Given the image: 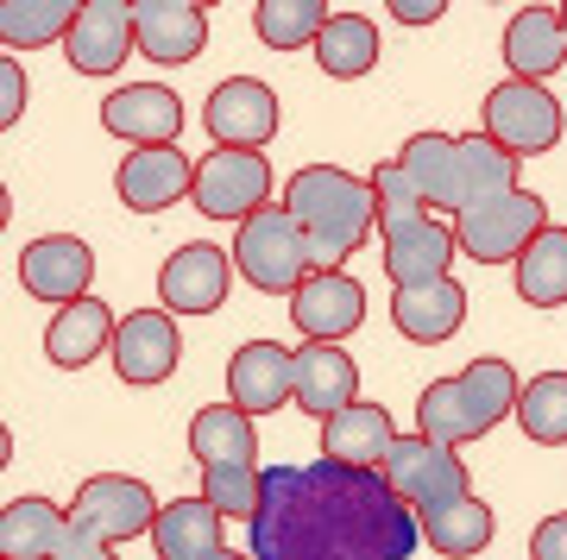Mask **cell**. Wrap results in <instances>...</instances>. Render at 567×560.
Masks as SVG:
<instances>
[{
    "label": "cell",
    "instance_id": "1f68e13d",
    "mask_svg": "<svg viewBox=\"0 0 567 560\" xmlns=\"http://www.w3.org/2000/svg\"><path fill=\"white\" fill-rule=\"evenodd\" d=\"M517 297L529 309H561L567 302V227L548 220L543 234L529 240V252L517 259Z\"/></svg>",
    "mask_w": 567,
    "mask_h": 560
},
{
    "label": "cell",
    "instance_id": "f1b7e54d",
    "mask_svg": "<svg viewBox=\"0 0 567 560\" xmlns=\"http://www.w3.org/2000/svg\"><path fill=\"white\" fill-rule=\"evenodd\" d=\"M189 454L203 466H259V435H252V416L234 409V403H208L189 422Z\"/></svg>",
    "mask_w": 567,
    "mask_h": 560
},
{
    "label": "cell",
    "instance_id": "b9f144b4",
    "mask_svg": "<svg viewBox=\"0 0 567 560\" xmlns=\"http://www.w3.org/2000/svg\"><path fill=\"white\" fill-rule=\"evenodd\" d=\"M196 560H252V554H234V548H215V554H196Z\"/></svg>",
    "mask_w": 567,
    "mask_h": 560
},
{
    "label": "cell",
    "instance_id": "836d02e7",
    "mask_svg": "<svg viewBox=\"0 0 567 560\" xmlns=\"http://www.w3.org/2000/svg\"><path fill=\"white\" fill-rule=\"evenodd\" d=\"M328 20H334V13H328L322 0H259V13H252V25H259V44H271V51L316 44Z\"/></svg>",
    "mask_w": 567,
    "mask_h": 560
},
{
    "label": "cell",
    "instance_id": "5b68a950",
    "mask_svg": "<svg viewBox=\"0 0 567 560\" xmlns=\"http://www.w3.org/2000/svg\"><path fill=\"white\" fill-rule=\"evenodd\" d=\"M543 227H548L543 196L511 189V196H498V201H480V208L454 215V246H461L466 259H480V265H505V259L517 265Z\"/></svg>",
    "mask_w": 567,
    "mask_h": 560
},
{
    "label": "cell",
    "instance_id": "d6986e66",
    "mask_svg": "<svg viewBox=\"0 0 567 560\" xmlns=\"http://www.w3.org/2000/svg\"><path fill=\"white\" fill-rule=\"evenodd\" d=\"M454 227L435 215L410 220V227H398V234H385V278L398 283V290H416V283H442L454 278L447 265H454Z\"/></svg>",
    "mask_w": 567,
    "mask_h": 560
},
{
    "label": "cell",
    "instance_id": "9a60e30c",
    "mask_svg": "<svg viewBox=\"0 0 567 560\" xmlns=\"http://www.w3.org/2000/svg\"><path fill=\"white\" fill-rule=\"evenodd\" d=\"M227 271H234V259H227L221 246L189 240V246H177V252L164 259L158 302L171 309V315H215V309L227 302Z\"/></svg>",
    "mask_w": 567,
    "mask_h": 560
},
{
    "label": "cell",
    "instance_id": "52a82bcc",
    "mask_svg": "<svg viewBox=\"0 0 567 560\" xmlns=\"http://www.w3.org/2000/svg\"><path fill=\"white\" fill-rule=\"evenodd\" d=\"M158 510L164 504L145 491V479H126V473H95V479H82V491L70 498V522L89 529V536H102V541L152 536Z\"/></svg>",
    "mask_w": 567,
    "mask_h": 560
},
{
    "label": "cell",
    "instance_id": "e0dca14e",
    "mask_svg": "<svg viewBox=\"0 0 567 560\" xmlns=\"http://www.w3.org/2000/svg\"><path fill=\"white\" fill-rule=\"evenodd\" d=\"M290 315H297V334H303V341L341 346L365 321V290H360V278H347V271H309L303 290L290 297Z\"/></svg>",
    "mask_w": 567,
    "mask_h": 560
},
{
    "label": "cell",
    "instance_id": "e575fe53",
    "mask_svg": "<svg viewBox=\"0 0 567 560\" xmlns=\"http://www.w3.org/2000/svg\"><path fill=\"white\" fill-rule=\"evenodd\" d=\"M517 428L543 447H561L567 440V372H543V378L524 384L517 397Z\"/></svg>",
    "mask_w": 567,
    "mask_h": 560
},
{
    "label": "cell",
    "instance_id": "ab89813d",
    "mask_svg": "<svg viewBox=\"0 0 567 560\" xmlns=\"http://www.w3.org/2000/svg\"><path fill=\"white\" fill-rule=\"evenodd\" d=\"M51 560H121V554H114V541L89 536V529H76V522H70V541H63Z\"/></svg>",
    "mask_w": 567,
    "mask_h": 560
},
{
    "label": "cell",
    "instance_id": "d4e9b609",
    "mask_svg": "<svg viewBox=\"0 0 567 560\" xmlns=\"http://www.w3.org/2000/svg\"><path fill=\"white\" fill-rule=\"evenodd\" d=\"M505 63L517 82H548L567 63V25L561 7H524L505 25Z\"/></svg>",
    "mask_w": 567,
    "mask_h": 560
},
{
    "label": "cell",
    "instance_id": "8992f818",
    "mask_svg": "<svg viewBox=\"0 0 567 560\" xmlns=\"http://www.w3.org/2000/svg\"><path fill=\"white\" fill-rule=\"evenodd\" d=\"M486 139H498L511 158H543L561 145V101L548 95L543 82H517L505 76L486 95Z\"/></svg>",
    "mask_w": 567,
    "mask_h": 560
},
{
    "label": "cell",
    "instance_id": "ac0fdd59",
    "mask_svg": "<svg viewBox=\"0 0 567 560\" xmlns=\"http://www.w3.org/2000/svg\"><path fill=\"white\" fill-rule=\"evenodd\" d=\"M102 126L114 139H133V152L140 145H171L183 133V101L164 82H126L102 101Z\"/></svg>",
    "mask_w": 567,
    "mask_h": 560
},
{
    "label": "cell",
    "instance_id": "74e56055",
    "mask_svg": "<svg viewBox=\"0 0 567 560\" xmlns=\"http://www.w3.org/2000/svg\"><path fill=\"white\" fill-rule=\"evenodd\" d=\"M25 114V70H20V58L7 51L0 58V126H13Z\"/></svg>",
    "mask_w": 567,
    "mask_h": 560
},
{
    "label": "cell",
    "instance_id": "f35d334b",
    "mask_svg": "<svg viewBox=\"0 0 567 560\" xmlns=\"http://www.w3.org/2000/svg\"><path fill=\"white\" fill-rule=\"evenodd\" d=\"M529 560H567V510L536 522V536H529Z\"/></svg>",
    "mask_w": 567,
    "mask_h": 560
},
{
    "label": "cell",
    "instance_id": "4316f807",
    "mask_svg": "<svg viewBox=\"0 0 567 560\" xmlns=\"http://www.w3.org/2000/svg\"><path fill=\"white\" fill-rule=\"evenodd\" d=\"M70 541V510L51 498H13L0 510V560H51Z\"/></svg>",
    "mask_w": 567,
    "mask_h": 560
},
{
    "label": "cell",
    "instance_id": "7c38bea8",
    "mask_svg": "<svg viewBox=\"0 0 567 560\" xmlns=\"http://www.w3.org/2000/svg\"><path fill=\"white\" fill-rule=\"evenodd\" d=\"M177 360H183V334H177V321H171V309H133V315H121V334H114V372H121V384L152 391V384H164L177 372Z\"/></svg>",
    "mask_w": 567,
    "mask_h": 560
},
{
    "label": "cell",
    "instance_id": "2e32d148",
    "mask_svg": "<svg viewBox=\"0 0 567 560\" xmlns=\"http://www.w3.org/2000/svg\"><path fill=\"white\" fill-rule=\"evenodd\" d=\"M297 397V353L278 341H246L227 360V403L246 416H271Z\"/></svg>",
    "mask_w": 567,
    "mask_h": 560
},
{
    "label": "cell",
    "instance_id": "ffe728a7",
    "mask_svg": "<svg viewBox=\"0 0 567 560\" xmlns=\"http://www.w3.org/2000/svg\"><path fill=\"white\" fill-rule=\"evenodd\" d=\"M133 25L152 63H196L208 44V13L196 0H133Z\"/></svg>",
    "mask_w": 567,
    "mask_h": 560
},
{
    "label": "cell",
    "instance_id": "d6a6232c",
    "mask_svg": "<svg viewBox=\"0 0 567 560\" xmlns=\"http://www.w3.org/2000/svg\"><path fill=\"white\" fill-rule=\"evenodd\" d=\"M316 63H322L334 82L372 76V63H379V32H372V20L334 13V20L322 25V39H316Z\"/></svg>",
    "mask_w": 567,
    "mask_h": 560
},
{
    "label": "cell",
    "instance_id": "cb8c5ba5",
    "mask_svg": "<svg viewBox=\"0 0 567 560\" xmlns=\"http://www.w3.org/2000/svg\"><path fill=\"white\" fill-rule=\"evenodd\" d=\"M353 391H360V365L347 360V346H322V341L297 346V409L328 422L341 416L347 403H360Z\"/></svg>",
    "mask_w": 567,
    "mask_h": 560
},
{
    "label": "cell",
    "instance_id": "f546056e",
    "mask_svg": "<svg viewBox=\"0 0 567 560\" xmlns=\"http://www.w3.org/2000/svg\"><path fill=\"white\" fill-rule=\"evenodd\" d=\"M416 529H423V548H435V554H447V560H466L492 541V504L466 491V498H454V504L416 510Z\"/></svg>",
    "mask_w": 567,
    "mask_h": 560
},
{
    "label": "cell",
    "instance_id": "8d00e7d4",
    "mask_svg": "<svg viewBox=\"0 0 567 560\" xmlns=\"http://www.w3.org/2000/svg\"><path fill=\"white\" fill-rule=\"evenodd\" d=\"M203 498L221 517H246L259 510V466H203Z\"/></svg>",
    "mask_w": 567,
    "mask_h": 560
},
{
    "label": "cell",
    "instance_id": "60d3db41",
    "mask_svg": "<svg viewBox=\"0 0 567 560\" xmlns=\"http://www.w3.org/2000/svg\"><path fill=\"white\" fill-rule=\"evenodd\" d=\"M391 13H398L404 25H429L442 7H435V0H391Z\"/></svg>",
    "mask_w": 567,
    "mask_h": 560
},
{
    "label": "cell",
    "instance_id": "603a6c76",
    "mask_svg": "<svg viewBox=\"0 0 567 560\" xmlns=\"http://www.w3.org/2000/svg\"><path fill=\"white\" fill-rule=\"evenodd\" d=\"M114 334H121L114 309L102 297H82L58 309V321L44 328V360L63 372H82V365H95V353H114Z\"/></svg>",
    "mask_w": 567,
    "mask_h": 560
},
{
    "label": "cell",
    "instance_id": "3957f363",
    "mask_svg": "<svg viewBox=\"0 0 567 560\" xmlns=\"http://www.w3.org/2000/svg\"><path fill=\"white\" fill-rule=\"evenodd\" d=\"M517 397H524L517 365L486 353V360H473L466 372H454V378H435L423 397H416V435L435 440V447L480 440L505 416H517Z\"/></svg>",
    "mask_w": 567,
    "mask_h": 560
},
{
    "label": "cell",
    "instance_id": "5bb4252c",
    "mask_svg": "<svg viewBox=\"0 0 567 560\" xmlns=\"http://www.w3.org/2000/svg\"><path fill=\"white\" fill-rule=\"evenodd\" d=\"M114 189H121V201L133 215H164L183 196H196V164L183 158L177 145H140V152L121 158Z\"/></svg>",
    "mask_w": 567,
    "mask_h": 560
},
{
    "label": "cell",
    "instance_id": "7bdbcfd3",
    "mask_svg": "<svg viewBox=\"0 0 567 560\" xmlns=\"http://www.w3.org/2000/svg\"><path fill=\"white\" fill-rule=\"evenodd\" d=\"M561 25H567V7H561Z\"/></svg>",
    "mask_w": 567,
    "mask_h": 560
},
{
    "label": "cell",
    "instance_id": "277c9868",
    "mask_svg": "<svg viewBox=\"0 0 567 560\" xmlns=\"http://www.w3.org/2000/svg\"><path fill=\"white\" fill-rule=\"evenodd\" d=\"M234 265L246 271L252 290H271V297H297L303 278L316 271L309 234L297 227V215H290L284 201H271V208H259L252 220H240V234H234Z\"/></svg>",
    "mask_w": 567,
    "mask_h": 560
},
{
    "label": "cell",
    "instance_id": "7402d4cb",
    "mask_svg": "<svg viewBox=\"0 0 567 560\" xmlns=\"http://www.w3.org/2000/svg\"><path fill=\"white\" fill-rule=\"evenodd\" d=\"M398 164L410 170V183L423 189L429 208H447V215H461L466 208V164H461V133H416L404 139Z\"/></svg>",
    "mask_w": 567,
    "mask_h": 560
},
{
    "label": "cell",
    "instance_id": "9c48e42d",
    "mask_svg": "<svg viewBox=\"0 0 567 560\" xmlns=\"http://www.w3.org/2000/svg\"><path fill=\"white\" fill-rule=\"evenodd\" d=\"M385 479L410 510H435V504H454L473 491L461 454L454 447H435L423 435H398V447H391V460H385Z\"/></svg>",
    "mask_w": 567,
    "mask_h": 560
},
{
    "label": "cell",
    "instance_id": "7a4b0ae2",
    "mask_svg": "<svg viewBox=\"0 0 567 560\" xmlns=\"http://www.w3.org/2000/svg\"><path fill=\"white\" fill-rule=\"evenodd\" d=\"M284 208L309 234L316 271H341V259H353L372 240V227H379L372 183L341 170V164H309V170H297V177L284 183Z\"/></svg>",
    "mask_w": 567,
    "mask_h": 560
},
{
    "label": "cell",
    "instance_id": "6da1fadb",
    "mask_svg": "<svg viewBox=\"0 0 567 560\" xmlns=\"http://www.w3.org/2000/svg\"><path fill=\"white\" fill-rule=\"evenodd\" d=\"M416 548V510L385 473L341 460L259 473V510L246 522L252 560H410Z\"/></svg>",
    "mask_w": 567,
    "mask_h": 560
},
{
    "label": "cell",
    "instance_id": "d590c367",
    "mask_svg": "<svg viewBox=\"0 0 567 560\" xmlns=\"http://www.w3.org/2000/svg\"><path fill=\"white\" fill-rule=\"evenodd\" d=\"M365 183H372V201H379V227H385V234H398V227H410V220H423V215H429L423 189L410 183V170H404L398 158H385Z\"/></svg>",
    "mask_w": 567,
    "mask_h": 560
},
{
    "label": "cell",
    "instance_id": "83f0119b",
    "mask_svg": "<svg viewBox=\"0 0 567 560\" xmlns=\"http://www.w3.org/2000/svg\"><path fill=\"white\" fill-rule=\"evenodd\" d=\"M152 548H158V560H196V554H215L221 548V510L196 491V498H177L164 504L158 522H152Z\"/></svg>",
    "mask_w": 567,
    "mask_h": 560
},
{
    "label": "cell",
    "instance_id": "4dcf8cb0",
    "mask_svg": "<svg viewBox=\"0 0 567 560\" xmlns=\"http://www.w3.org/2000/svg\"><path fill=\"white\" fill-rule=\"evenodd\" d=\"M82 20V0H0V39L7 51L32 44H63Z\"/></svg>",
    "mask_w": 567,
    "mask_h": 560
},
{
    "label": "cell",
    "instance_id": "30bf717a",
    "mask_svg": "<svg viewBox=\"0 0 567 560\" xmlns=\"http://www.w3.org/2000/svg\"><path fill=\"white\" fill-rule=\"evenodd\" d=\"M278 95L265 89L259 76H227L203 107V126L208 139L227 145V152H265V145L278 139Z\"/></svg>",
    "mask_w": 567,
    "mask_h": 560
},
{
    "label": "cell",
    "instance_id": "44dd1931",
    "mask_svg": "<svg viewBox=\"0 0 567 560\" xmlns=\"http://www.w3.org/2000/svg\"><path fill=\"white\" fill-rule=\"evenodd\" d=\"M322 447L328 460L360 466V473H385L391 447H398V422L385 403H347L341 416L322 422Z\"/></svg>",
    "mask_w": 567,
    "mask_h": 560
},
{
    "label": "cell",
    "instance_id": "ba28073f",
    "mask_svg": "<svg viewBox=\"0 0 567 560\" xmlns=\"http://www.w3.org/2000/svg\"><path fill=\"white\" fill-rule=\"evenodd\" d=\"M196 208L208 220H252L259 208H271V164H265V152L215 145L208 158H196Z\"/></svg>",
    "mask_w": 567,
    "mask_h": 560
},
{
    "label": "cell",
    "instance_id": "8fae6325",
    "mask_svg": "<svg viewBox=\"0 0 567 560\" xmlns=\"http://www.w3.org/2000/svg\"><path fill=\"white\" fill-rule=\"evenodd\" d=\"M140 51V25H133V0H82L76 32L63 39V58L82 76H114L126 58Z\"/></svg>",
    "mask_w": 567,
    "mask_h": 560
},
{
    "label": "cell",
    "instance_id": "484cf974",
    "mask_svg": "<svg viewBox=\"0 0 567 560\" xmlns=\"http://www.w3.org/2000/svg\"><path fill=\"white\" fill-rule=\"evenodd\" d=\"M391 321H398V334H404V341L435 346V341H447V334H461L466 290L454 278L416 283V290H391Z\"/></svg>",
    "mask_w": 567,
    "mask_h": 560
},
{
    "label": "cell",
    "instance_id": "4fadbf2b",
    "mask_svg": "<svg viewBox=\"0 0 567 560\" xmlns=\"http://www.w3.org/2000/svg\"><path fill=\"white\" fill-rule=\"evenodd\" d=\"M20 283L39 302L70 309V302L95 297V290H89V283H95V252H89V240H76V234H44V240H32L20 252Z\"/></svg>",
    "mask_w": 567,
    "mask_h": 560
}]
</instances>
